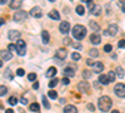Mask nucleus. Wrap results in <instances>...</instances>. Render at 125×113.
<instances>
[{"mask_svg":"<svg viewBox=\"0 0 125 113\" xmlns=\"http://www.w3.org/2000/svg\"><path fill=\"white\" fill-rule=\"evenodd\" d=\"M116 33H118V25L116 24H111L109 26V29H108V34L114 37V35H116Z\"/></svg>","mask_w":125,"mask_h":113,"instance_id":"14","label":"nucleus"},{"mask_svg":"<svg viewBox=\"0 0 125 113\" xmlns=\"http://www.w3.org/2000/svg\"><path fill=\"white\" fill-rule=\"evenodd\" d=\"M83 77H84L85 79H90L91 78V73L89 70H83Z\"/></svg>","mask_w":125,"mask_h":113,"instance_id":"33","label":"nucleus"},{"mask_svg":"<svg viewBox=\"0 0 125 113\" xmlns=\"http://www.w3.org/2000/svg\"><path fill=\"white\" fill-rule=\"evenodd\" d=\"M8 103H9V104H11V106H15V104L18 103L16 97H10V98L8 99Z\"/></svg>","mask_w":125,"mask_h":113,"instance_id":"27","label":"nucleus"},{"mask_svg":"<svg viewBox=\"0 0 125 113\" xmlns=\"http://www.w3.org/2000/svg\"><path fill=\"white\" fill-rule=\"evenodd\" d=\"M30 15L33 16V18H41L43 13H41V9H40V6H34L33 9L30 10Z\"/></svg>","mask_w":125,"mask_h":113,"instance_id":"8","label":"nucleus"},{"mask_svg":"<svg viewBox=\"0 0 125 113\" xmlns=\"http://www.w3.org/2000/svg\"><path fill=\"white\" fill-rule=\"evenodd\" d=\"M8 49H9V52L11 53V52H16V45H14V44H9L8 45Z\"/></svg>","mask_w":125,"mask_h":113,"instance_id":"37","label":"nucleus"},{"mask_svg":"<svg viewBox=\"0 0 125 113\" xmlns=\"http://www.w3.org/2000/svg\"><path fill=\"white\" fill-rule=\"evenodd\" d=\"M0 55H1V58L4 60H10L13 58V54L9 52V50H0Z\"/></svg>","mask_w":125,"mask_h":113,"instance_id":"13","label":"nucleus"},{"mask_svg":"<svg viewBox=\"0 0 125 113\" xmlns=\"http://www.w3.org/2000/svg\"><path fill=\"white\" fill-rule=\"evenodd\" d=\"M6 1H8V0H0V5H4Z\"/></svg>","mask_w":125,"mask_h":113,"instance_id":"49","label":"nucleus"},{"mask_svg":"<svg viewBox=\"0 0 125 113\" xmlns=\"http://www.w3.org/2000/svg\"><path fill=\"white\" fill-rule=\"evenodd\" d=\"M4 77H5L6 79H10V80H11V79L14 78V77H13V74H11V70H10V69H6V70H5Z\"/></svg>","mask_w":125,"mask_h":113,"instance_id":"26","label":"nucleus"},{"mask_svg":"<svg viewBox=\"0 0 125 113\" xmlns=\"http://www.w3.org/2000/svg\"><path fill=\"white\" fill-rule=\"evenodd\" d=\"M120 5H121V10L125 13V4H120Z\"/></svg>","mask_w":125,"mask_h":113,"instance_id":"51","label":"nucleus"},{"mask_svg":"<svg viewBox=\"0 0 125 113\" xmlns=\"http://www.w3.org/2000/svg\"><path fill=\"white\" fill-rule=\"evenodd\" d=\"M30 111H31V112H39V111H40V106H39L38 103L30 104Z\"/></svg>","mask_w":125,"mask_h":113,"instance_id":"25","label":"nucleus"},{"mask_svg":"<svg viewBox=\"0 0 125 113\" xmlns=\"http://www.w3.org/2000/svg\"><path fill=\"white\" fill-rule=\"evenodd\" d=\"M20 102H21V103H23V104H26V103H28V99H26V98H24V97H23V98H21V99H20Z\"/></svg>","mask_w":125,"mask_h":113,"instance_id":"47","label":"nucleus"},{"mask_svg":"<svg viewBox=\"0 0 125 113\" xmlns=\"http://www.w3.org/2000/svg\"><path fill=\"white\" fill-rule=\"evenodd\" d=\"M71 58H73V60H80V54L78 53V52H74V53H73L71 54Z\"/></svg>","mask_w":125,"mask_h":113,"instance_id":"36","label":"nucleus"},{"mask_svg":"<svg viewBox=\"0 0 125 113\" xmlns=\"http://www.w3.org/2000/svg\"><path fill=\"white\" fill-rule=\"evenodd\" d=\"M59 30H60V33H62V34L69 33L70 32V24L68 22H61L60 26H59Z\"/></svg>","mask_w":125,"mask_h":113,"instance_id":"7","label":"nucleus"},{"mask_svg":"<svg viewBox=\"0 0 125 113\" xmlns=\"http://www.w3.org/2000/svg\"><path fill=\"white\" fill-rule=\"evenodd\" d=\"M114 92H115V94H116L118 97L124 98V97H125V84H124V83H118V84H115V87H114Z\"/></svg>","mask_w":125,"mask_h":113,"instance_id":"4","label":"nucleus"},{"mask_svg":"<svg viewBox=\"0 0 125 113\" xmlns=\"http://www.w3.org/2000/svg\"><path fill=\"white\" fill-rule=\"evenodd\" d=\"M104 50H105L106 53H110L111 50H113V45L111 44H106L105 47H104Z\"/></svg>","mask_w":125,"mask_h":113,"instance_id":"38","label":"nucleus"},{"mask_svg":"<svg viewBox=\"0 0 125 113\" xmlns=\"http://www.w3.org/2000/svg\"><path fill=\"white\" fill-rule=\"evenodd\" d=\"M91 14L95 15V16L100 15V14H101V6H100V5H95V6L91 9Z\"/></svg>","mask_w":125,"mask_h":113,"instance_id":"18","label":"nucleus"},{"mask_svg":"<svg viewBox=\"0 0 125 113\" xmlns=\"http://www.w3.org/2000/svg\"><path fill=\"white\" fill-rule=\"evenodd\" d=\"M118 45H119V48H125V39H121V40H119Z\"/></svg>","mask_w":125,"mask_h":113,"instance_id":"41","label":"nucleus"},{"mask_svg":"<svg viewBox=\"0 0 125 113\" xmlns=\"http://www.w3.org/2000/svg\"><path fill=\"white\" fill-rule=\"evenodd\" d=\"M33 88H34V89H38V88H39V83H38V82H35V83L33 84Z\"/></svg>","mask_w":125,"mask_h":113,"instance_id":"48","label":"nucleus"},{"mask_svg":"<svg viewBox=\"0 0 125 113\" xmlns=\"http://www.w3.org/2000/svg\"><path fill=\"white\" fill-rule=\"evenodd\" d=\"M78 88L80 89V92H84V93H86V94L90 93V84L88 83V82H80V83L78 84Z\"/></svg>","mask_w":125,"mask_h":113,"instance_id":"6","label":"nucleus"},{"mask_svg":"<svg viewBox=\"0 0 125 113\" xmlns=\"http://www.w3.org/2000/svg\"><path fill=\"white\" fill-rule=\"evenodd\" d=\"M3 24H4V19L0 18V25H3Z\"/></svg>","mask_w":125,"mask_h":113,"instance_id":"52","label":"nucleus"},{"mask_svg":"<svg viewBox=\"0 0 125 113\" xmlns=\"http://www.w3.org/2000/svg\"><path fill=\"white\" fill-rule=\"evenodd\" d=\"M41 37H43V43L48 44L49 43V33L46 32V30H43V32H41Z\"/></svg>","mask_w":125,"mask_h":113,"instance_id":"22","label":"nucleus"},{"mask_svg":"<svg viewBox=\"0 0 125 113\" xmlns=\"http://www.w3.org/2000/svg\"><path fill=\"white\" fill-rule=\"evenodd\" d=\"M1 65H3V62H1V60H0V68H1Z\"/></svg>","mask_w":125,"mask_h":113,"instance_id":"54","label":"nucleus"},{"mask_svg":"<svg viewBox=\"0 0 125 113\" xmlns=\"http://www.w3.org/2000/svg\"><path fill=\"white\" fill-rule=\"evenodd\" d=\"M98 82H100V83L104 84V86H106V84L110 83V80H109L108 75H105V74H101V75L99 77V80H98Z\"/></svg>","mask_w":125,"mask_h":113,"instance_id":"17","label":"nucleus"},{"mask_svg":"<svg viewBox=\"0 0 125 113\" xmlns=\"http://www.w3.org/2000/svg\"><path fill=\"white\" fill-rule=\"evenodd\" d=\"M89 54H90L91 57H98V55H99V50H98V49H95V48H94V49H90Z\"/></svg>","mask_w":125,"mask_h":113,"instance_id":"31","label":"nucleus"},{"mask_svg":"<svg viewBox=\"0 0 125 113\" xmlns=\"http://www.w3.org/2000/svg\"><path fill=\"white\" fill-rule=\"evenodd\" d=\"M49 97H50L51 99H56V98H58V93H56L55 90H50V92H49Z\"/></svg>","mask_w":125,"mask_h":113,"instance_id":"34","label":"nucleus"},{"mask_svg":"<svg viewBox=\"0 0 125 113\" xmlns=\"http://www.w3.org/2000/svg\"><path fill=\"white\" fill-rule=\"evenodd\" d=\"M58 82H59V80H58L56 78H54V79H51V80L49 82V87H50V88H54V87H55V86L58 84Z\"/></svg>","mask_w":125,"mask_h":113,"instance_id":"32","label":"nucleus"},{"mask_svg":"<svg viewBox=\"0 0 125 113\" xmlns=\"http://www.w3.org/2000/svg\"><path fill=\"white\" fill-rule=\"evenodd\" d=\"M28 18V13L24 12V10H19L14 14V20L15 22H24V20Z\"/></svg>","mask_w":125,"mask_h":113,"instance_id":"5","label":"nucleus"},{"mask_svg":"<svg viewBox=\"0 0 125 113\" xmlns=\"http://www.w3.org/2000/svg\"><path fill=\"white\" fill-rule=\"evenodd\" d=\"M20 5H21V1H20V0H14V1L10 3V8L11 9H18V8H20Z\"/></svg>","mask_w":125,"mask_h":113,"instance_id":"23","label":"nucleus"},{"mask_svg":"<svg viewBox=\"0 0 125 113\" xmlns=\"http://www.w3.org/2000/svg\"><path fill=\"white\" fill-rule=\"evenodd\" d=\"M28 79H29V80H35V79H36V74H35V73H30V74L28 75Z\"/></svg>","mask_w":125,"mask_h":113,"instance_id":"40","label":"nucleus"},{"mask_svg":"<svg viewBox=\"0 0 125 113\" xmlns=\"http://www.w3.org/2000/svg\"><path fill=\"white\" fill-rule=\"evenodd\" d=\"M61 82H62V84H69V83H70V79L65 77V78H62V79H61Z\"/></svg>","mask_w":125,"mask_h":113,"instance_id":"43","label":"nucleus"},{"mask_svg":"<svg viewBox=\"0 0 125 113\" xmlns=\"http://www.w3.org/2000/svg\"><path fill=\"white\" fill-rule=\"evenodd\" d=\"M8 37L10 40H18V39H20V32H18V30H10Z\"/></svg>","mask_w":125,"mask_h":113,"instance_id":"10","label":"nucleus"},{"mask_svg":"<svg viewBox=\"0 0 125 113\" xmlns=\"http://www.w3.org/2000/svg\"><path fill=\"white\" fill-rule=\"evenodd\" d=\"M41 99H43V104H44V107H45L46 109H49V108H50V103L48 102L46 97H45V96H43V97H41Z\"/></svg>","mask_w":125,"mask_h":113,"instance_id":"29","label":"nucleus"},{"mask_svg":"<svg viewBox=\"0 0 125 113\" xmlns=\"http://www.w3.org/2000/svg\"><path fill=\"white\" fill-rule=\"evenodd\" d=\"M5 113H14V111H13V109H6Z\"/></svg>","mask_w":125,"mask_h":113,"instance_id":"50","label":"nucleus"},{"mask_svg":"<svg viewBox=\"0 0 125 113\" xmlns=\"http://www.w3.org/2000/svg\"><path fill=\"white\" fill-rule=\"evenodd\" d=\"M64 113H78V109H76L75 106L68 104V106H65V108H64Z\"/></svg>","mask_w":125,"mask_h":113,"instance_id":"15","label":"nucleus"},{"mask_svg":"<svg viewBox=\"0 0 125 113\" xmlns=\"http://www.w3.org/2000/svg\"><path fill=\"white\" fill-rule=\"evenodd\" d=\"M0 108H3V106H1V103H0Z\"/></svg>","mask_w":125,"mask_h":113,"instance_id":"55","label":"nucleus"},{"mask_svg":"<svg viewBox=\"0 0 125 113\" xmlns=\"http://www.w3.org/2000/svg\"><path fill=\"white\" fill-rule=\"evenodd\" d=\"M64 75H65L66 78H68V77H74V75H75V72H74V69H73V68L68 67V68L64 69Z\"/></svg>","mask_w":125,"mask_h":113,"instance_id":"16","label":"nucleus"},{"mask_svg":"<svg viewBox=\"0 0 125 113\" xmlns=\"http://www.w3.org/2000/svg\"><path fill=\"white\" fill-rule=\"evenodd\" d=\"M89 25H90V28L94 30V32H99V30H100V26L98 25L96 22H94V20H90V22H89Z\"/></svg>","mask_w":125,"mask_h":113,"instance_id":"21","label":"nucleus"},{"mask_svg":"<svg viewBox=\"0 0 125 113\" xmlns=\"http://www.w3.org/2000/svg\"><path fill=\"white\" fill-rule=\"evenodd\" d=\"M110 113H120V112H119V111H116V109H115V111H111V112H110Z\"/></svg>","mask_w":125,"mask_h":113,"instance_id":"53","label":"nucleus"},{"mask_svg":"<svg viewBox=\"0 0 125 113\" xmlns=\"http://www.w3.org/2000/svg\"><path fill=\"white\" fill-rule=\"evenodd\" d=\"M93 69H94L95 73H100V72H103V69H104V64L101 63V62H95L94 65H93Z\"/></svg>","mask_w":125,"mask_h":113,"instance_id":"12","label":"nucleus"},{"mask_svg":"<svg viewBox=\"0 0 125 113\" xmlns=\"http://www.w3.org/2000/svg\"><path fill=\"white\" fill-rule=\"evenodd\" d=\"M66 55H68V53H66L65 49H59V50H56V54H55V57H56L58 59H60V60H64V59L66 58Z\"/></svg>","mask_w":125,"mask_h":113,"instance_id":"11","label":"nucleus"},{"mask_svg":"<svg viewBox=\"0 0 125 113\" xmlns=\"http://www.w3.org/2000/svg\"><path fill=\"white\" fill-rule=\"evenodd\" d=\"M55 74H56V68H55V67H50V68L48 69V72H46V77H48V78L54 77Z\"/></svg>","mask_w":125,"mask_h":113,"instance_id":"19","label":"nucleus"},{"mask_svg":"<svg viewBox=\"0 0 125 113\" xmlns=\"http://www.w3.org/2000/svg\"><path fill=\"white\" fill-rule=\"evenodd\" d=\"M115 77H116L115 72H109V73H108V78H109L110 82H114V80H115Z\"/></svg>","mask_w":125,"mask_h":113,"instance_id":"28","label":"nucleus"},{"mask_svg":"<svg viewBox=\"0 0 125 113\" xmlns=\"http://www.w3.org/2000/svg\"><path fill=\"white\" fill-rule=\"evenodd\" d=\"M86 35V28L84 25H75L74 28H73V37H74L76 40H81V39H84Z\"/></svg>","mask_w":125,"mask_h":113,"instance_id":"2","label":"nucleus"},{"mask_svg":"<svg viewBox=\"0 0 125 113\" xmlns=\"http://www.w3.org/2000/svg\"><path fill=\"white\" fill-rule=\"evenodd\" d=\"M71 45L74 47V48H76V49H79V50L83 48V47H81V44H79V43H71Z\"/></svg>","mask_w":125,"mask_h":113,"instance_id":"42","label":"nucleus"},{"mask_svg":"<svg viewBox=\"0 0 125 113\" xmlns=\"http://www.w3.org/2000/svg\"><path fill=\"white\" fill-rule=\"evenodd\" d=\"M25 74V72H24V69H21V68H19L18 70H16V75H19V77H23Z\"/></svg>","mask_w":125,"mask_h":113,"instance_id":"39","label":"nucleus"},{"mask_svg":"<svg viewBox=\"0 0 125 113\" xmlns=\"http://www.w3.org/2000/svg\"><path fill=\"white\" fill-rule=\"evenodd\" d=\"M115 74H116L120 79L124 77V70H123V68H121V67H116V69H115Z\"/></svg>","mask_w":125,"mask_h":113,"instance_id":"24","label":"nucleus"},{"mask_svg":"<svg viewBox=\"0 0 125 113\" xmlns=\"http://www.w3.org/2000/svg\"><path fill=\"white\" fill-rule=\"evenodd\" d=\"M8 92V88L5 86H0V96H5Z\"/></svg>","mask_w":125,"mask_h":113,"instance_id":"35","label":"nucleus"},{"mask_svg":"<svg viewBox=\"0 0 125 113\" xmlns=\"http://www.w3.org/2000/svg\"><path fill=\"white\" fill-rule=\"evenodd\" d=\"M94 63H95V62H93L91 59H88V60H86V64H88V65H94Z\"/></svg>","mask_w":125,"mask_h":113,"instance_id":"46","label":"nucleus"},{"mask_svg":"<svg viewBox=\"0 0 125 113\" xmlns=\"http://www.w3.org/2000/svg\"><path fill=\"white\" fill-rule=\"evenodd\" d=\"M16 52L19 55H25L26 54V44L24 40L19 39L18 43H16Z\"/></svg>","mask_w":125,"mask_h":113,"instance_id":"3","label":"nucleus"},{"mask_svg":"<svg viewBox=\"0 0 125 113\" xmlns=\"http://www.w3.org/2000/svg\"><path fill=\"white\" fill-rule=\"evenodd\" d=\"M86 107H88V109H90L91 112H94V109H95V108H94V106H93L91 103H89V104H88Z\"/></svg>","mask_w":125,"mask_h":113,"instance_id":"45","label":"nucleus"},{"mask_svg":"<svg viewBox=\"0 0 125 113\" xmlns=\"http://www.w3.org/2000/svg\"><path fill=\"white\" fill-rule=\"evenodd\" d=\"M49 16L51 19H54V20H59L60 19V14H59V12H56V10H51V12L49 13Z\"/></svg>","mask_w":125,"mask_h":113,"instance_id":"20","label":"nucleus"},{"mask_svg":"<svg viewBox=\"0 0 125 113\" xmlns=\"http://www.w3.org/2000/svg\"><path fill=\"white\" fill-rule=\"evenodd\" d=\"M76 13L79 14V15H84V6H81V5H78L76 6Z\"/></svg>","mask_w":125,"mask_h":113,"instance_id":"30","label":"nucleus"},{"mask_svg":"<svg viewBox=\"0 0 125 113\" xmlns=\"http://www.w3.org/2000/svg\"><path fill=\"white\" fill-rule=\"evenodd\" d=\"M64 44H66V45L71 44V40H70L69 38H65V39H64Z\"/></svg>","mask_w":125,"mask_h":113,"instance_id":"44","label":"nucleus"},{"mask_svg":"<svg viewBox=\"0 0 125 113\" xmlns=\"http://www.w3.org/2000/svg\"><path fill=\"white\" fill-rule=\"evenodd\" d=\"M98 106H99L100 111L108 112V111H110V108H111V106H113V100H111V98L108 97V96H103V97H100L99 100H98Z\"/></svg>","mask_w":125,"mask_h":113,"instance_id":"1","label":"nucleus"},{"mask_svg":"<svg viewBox=\"0 0 125 113\" xmlns=\"http://www.w3.org/2000/svg\"><path fill=\"white\" fill-rule=\"evenodd\" d=\"M100 42H101V38H100V35L98 33H94V34L90 35V43H93L94 45L100 44Z\"/></svg>","mask_w":125,"mask_h":113,"instance_id":"9","label":"nucleus"}]
</instances>
